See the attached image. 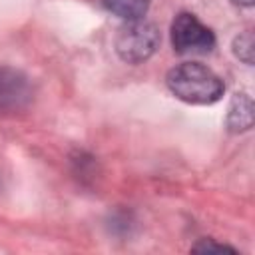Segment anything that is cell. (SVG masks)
I'll list each match as a JSON object with an SVG mask.
<instances>
[{"label": "cell", "instance_id": "cell-1", "mask_svg": "<svg viewBox=\"0 0 255 255\" xmlns=\"http://www.w3.org/2000/svg\"><path fill=\"white\" fill-rule=\"evenodd\" d=\"M165 84L177 100L195 106L215 104L225 92L221 78L199 62H183L171 68L167 72Z\"/></svg>", "mask_w": 255, "mask_h": 255}, {"label": "cell", "instance_id": "cell-2", "mask_svg": "<svg viewBox=\"0 0 255 255\" xmlns=\"http://www.w3.org/2000/svg\"><path fill=\"white\" fill-rule=\"evenodd\" d=\"M161 36L155 24L147 20H126L124 26H120L114 46L118 56L128 64H141L149 60L155 50L159 48Z\"/></svg>", "mask_w": 255, "mask_h": 255}, {"label": "cell", "instance_id": "cell-3", "mask_svg": "<svg viewBox=\"0 0 255 255\" xmlns=\"http://www.w3.org/2000/svg\"><path fill=\"white\" fill-rule=\"evenodd\" d=\"M171 46L177 54H207L215 46L213 32L203 26L197 16L181 12L171 22Z\"/></svg>", "mask_w": 255, "mask_h": 255}, {"label": "cell", "instance_id": "cell-4", "mask_svg": "<svg viewBox=\"0 0 255 255\" xmlns=\"http://www.w3.org/2000/svg\"><path fill=\"white\" fill-rule=\"evenodd\" d=\"M32 98L28 78L8 66L0 68V112L22 110Z\"/></svg>", "mask_w": 255, "mask_h": 255}, {"label": "cell", "instance_id": "cell-5", "mask_svg": "<svg viewBox=\"0 0 255 255\" xmlns=\"http://www.w3.org/2000/svg\"><path fill=\"white\" fill-rule=\"evenodd\" d=\"M253 126V102L247 94H235L227 110V128L229 131H247Z\"/></svg>", "mask_w": 255, "mask_h": 255}, {"label": "cell", "instance_id": "cell-6", "mask_svg": "<svg viewBox=\"0 0 255 255\" xmlns=\"http://www.w3.org/2000/svg\"><path fill=\"white\" fill-rule=\"evenodd\" d=\"M100 2L108 12L120 16L124 20L143 18V14L149 8V0H100Z\"/></svg>", "mask_w": 255, "mask_h": 255}, {"label": "cell", "instance_id": "cell-7", "mask_svg": "<svg viewBox=\"0 0 255 255\" xmlns=\"http://www.w3.org/2000/svg\"><path fill=\"white\" fill-rule=\"evenodd\" d=\"M233 52L245 64H251L253 62V36H251V32H245V34H241V36L235 38Z\"/></svg>", "mask_w": 255, "mask_h": 255}, {"label": "cell", "instance_id": "cell-8", "mask_svg": "<svg viewBox=\"0 0 255 255\" xmlns=\"http://www.w3.org/2000/svg\"><path fill=\"white\" fill-rule=\"evenodd\" d=\"M193 251H197V253H223V251H229V253H235V249L233 247H229V245H221V243H215V241H211V239H203V241H199L197 245H193Z\"/></svg>", "mask_w": 255, "mask_h": 255}]
</instances>
